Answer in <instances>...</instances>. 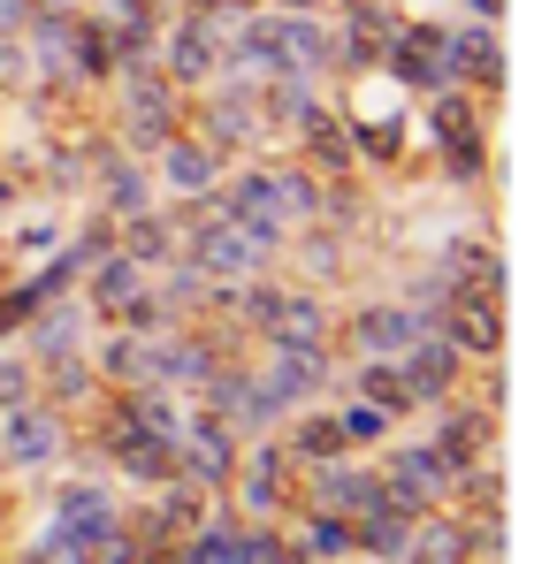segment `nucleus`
<instances>
[{
  "label": "nucleus",
  "mask_w": 557,
  "mask_h": 564,
  "mask_svg": "<svg viewBox=\"0 0 557 564\" xmlns=\"http://www.w3.org/2000/svg\"><path fill=\"white\" fill-rule=\"evenodd\" d=\"M169 564H245V527L206 519V527H191L184 542L169 550Z\"/></svg>",
  "instance_id": "27"
},
{
  "label": "nucleus",
  "mask_w": 557,
  "mask_h": 564,
  "mask_svg": "<svg viewBox=\"0 0 557 564\" xmlns=\"http://www.w3.org/2000/svg\"><path fill=\"white\" fill-rule=\"evenodd\" d=\"M298 145H306V169H313V176H329V184L360 169V145H352V130H344V115H336V107H313V115L298 122Z\"/></svg>",
  "instance_id": "22"
},
{
  "label": "nucleus",
  "mask_w": 557,
  "mask_h": 564,
  "mask_svg": "<svg viewBox=\"0 0 557 564\" xmlns=\"http://www.w3.org/2000/svg\"><path fill=\"white\" fill-rule=\"evenodd\" d=\"M451 282H489V290H504V260H496L481 237H465L459 252H451Z\"/></svg>",
  "instance_id": "30"
},
{
  "label": "nucleus",
  "mask_w": 557,
  "mask_h": 564,
  "mask_svg": "<svg viewBox=\"0 0 557 564\" xmlns=\"http://www.w3.org/2000/svg\"><path fill=\"white\" fill-rule=\"evenodd\" d=\"M69 451V412L54 397H23L0 412V466L8 473H46Z\"/></svg>",
  "instance_id": "4"
},
{
  "label": "nucleus",
  "mask_w": 557,
  "mask_h": 564,
  "mask_svg": "<svg viewBox=\"0 0 557 564\" xmlns=\"http://www.w3.org/2000/svg\"><path fill=\"white\" fill-rule=\"evenodd\" d=\"M107 23H161V0H107Z\"/></svg>",
  "instance_id": "32"
},
{
  "label": "nucleus",
  "mask_w": 557,
  "mask_h": 564,
  "mask_svg": "<svg viewBox=\"0 0 557 564\" xmlns=\"http://www.w3.org/2000/svg\"><path fill=\"white\" fill-rule=\"evenodd\" d=\"M99 198H107V221L146 214V206H153V176H146V161H138V153H107V161H99Z\"/></svg>",
  "instance_id": "24"
},
{
  "label": "nucleus",
  "mask_w": 557,
  "mask_h": 564,
  "mask_svg": "<svg viewBox=\"0 0 557 564\" xmlns=\"http://www.w3.org/2000/svg\"><path fill=\"white\" fill-rule=\"evenodd\" d=\"M260 344H282V351H329L336 344V321L313 290H282L276 313L260 321Z\"/></svg>",
  "instance_id": "19"
},
{
  "label": "nucleus",
  "mask_w": 557,
  "mask_h": 564,
  "mask_svg": "<svg viewBox=\"0 0 557 564\" xmlns=\"http://www.w3.org/2000/svg\"><path fill=\"white\" fill-rule=\"evenodd\" d=\"M245 375H253V397H260V412H268V427H276V420L306 412V404L329 389V351H282V344H268L260 367H245Z\"/></svg>",
  "instance_id": "7"
},
{
  "label": "nucleus",
  "mask_w": 557,
  "mask_h": 564,
  "mask_svg": "<svg viewBox=\"0 0 557 564\" xmlns=\"http://www.w3.org/2000/svg\"><path fill=\"white\" fill-rule=\"evenodd\" d=\"M23 397H39V359L31 351H0V412L23 404Z\"/></svg>",
  "instance_id": "31"
},
{
  "label": "nucleus",
  "mask_w": 557,
  "mask_h": 564,
  "mask_svg": "<svg viewBox=\"0 0 557 564\" xmlns=\"http://www.w3.org/2000/svg\"><path fill=\"white\" fill-rule=\"evenodd\" d=\"M184 130V93L153 69V62H130L122 69V153H153V145H169Z\"/></svg>",
  "instance_id": "2"
},
{
  "label": "nucleus",
  "mask_w": 557,
  "mask_h": 564,
  "mask_svg": "<svg viewBox=\"0 0 557 564\" xmlns=\"http://www.w3.org/2000/svg\"><path fill=\"white\" fill-rule=\"evenodd\" d=\"M153 69H161V77H169V85L191 99L199 85H214V77L229 69V54H222L206 31H191L184 15H176V23H169V39H161V62H153Z\"/></svg>",
  "instance_id": "20"
},
{
  "label": "nucleus",
  "mask_w": 557,
  "mask_h": 564,
  "mask_svg": "<svg viewBox=\"0 0 557 564\" xmlns=\"http://www.w3.org/2000/svg\"><path fill=\"white\" fill-rule=\"evenodd\" d=\"M222 169H229V161H222L199 130H176L169 145H153V184L169 191L176 206H184V198H206V191L222 184Z\"/></svg>",
  "instance_id": "13"
},
{
  "label": "nucleus",
  "mask_w": 557,
  "mask_h": 564,
  "mask_svg": "<svg viewBox=\"0 0 557 564\" xmlns=\"http://www.w3.org/2000/svg\"><path fill=\"white\" fill-rule=\"evenodd\" d=\"M214 206H229L237 221H253V229H268L276 245H290L298 237V221H290V198H282V184H276V169H222V184H214Z\"/></svg>",
  "instance_id": "11"
},
{
  "label": "nucleus",
  "mask_w": 557,
  "mask_h": 564,
  "mask_svg": "<svg viewBox=\"0 0 557 564\" xmlns=\"http://www.w3.org/2000/svg\"><path fill=\"white\" fill-rule=\"evenodd\" d=\"M397 375H405V389H413V404H420V412H436L443 397H459L465 359H459V344H443V336L428 328L413 351H397Z\"/></svg>",
  "instance_id": "15"
},
{
  "label": "nucleus",
  "mask_w": 557,
  "mask_h": 564,
  "mask_svg": "<svg viewBox=\"0 0 557 564\" xmlns=\"http://www.w3.org/2000/svg\"><path fill=\"white\" fill-rule=\"evenodd\" d=\"M107 458L130 473V480H146V488H169L176 480V443H161V435H146L122 404L107 412Z\"/></svg>",
  "instance_id": "17"
},
{
  "label": "nucleus",
  "mask_w": 557,
  "mask_h": 564,
  "mask_svg": "<svg viewBox=\"0 0 557 564\" xmlns=\"http://www.w3.org/2000/svg\"><path fill=\"white\" fill-rule=\"evenodd\" d=\"M428 138H436V153H443V169L451 176H481V107L459 93V85H443V93H428Z\"/></svg>",
  "instance_id": "12"
},
{
  "label": "nucleus",
  "mask_w": 557,
  "mask_h": 564,
  "mask_svg": "<svg viewBox=\"0 0 557 564\" xmlns=\"http://www.w3.org/2000/svg\"><path fill=\"white\" fill-rule=\"evenodd\" d=\"M93 375L122 397V389H153L161 381V359H153V328H115L107 344H99Z\"/></svg>",
  "instance_id": "21"
},
{
  "label": "nucleus",
  "mask_w": 557,
  "mask_h": 564,
  "mask_svg": "<svg viewBox=\"0 0 557 564\" xmlns=\"http://www.w3.org/2000/svg\"><path fill=\"white\" fill-rule=\"evenodd\" d=\"M276 8H329V0H276Z\"/></svg>",
  "instance_id": "35"
},
{
  "label": "nucleus",
  "mask_w": 557,
  "mask_h": 564,
  "mask_svg": "<svg viewBox=\"0 0 557 564\" xmlns=\"http://www.w3.org/2000/svg\"><path fill=\"white\" fill-rule=\"evenodd\" d=\"M85 305H93V321H107V328H169L161 305H153V275L138 260H122L115 245L85 268Z\"/></svg>",
  "instance_id": "3"
},
{
  "label": "nucleus",
  "mask_w": 557,
  "mask_h": 564,
  "mask_svg": "<svg viewBox=\"0 0 557 564\" xmlns=\"http://www.w3.org/2000/svg\"><path fill=\"white\" fill-rule=\"evenodd\" d=\"M282 451L298 458V466H329V458H352L344 451V435H336V412H290V435H282Z\"/></svg>",
  "instance_id": "25"
},
{
  "label": "nucleus",
  "mask_w": 557,
  "mask_h": 564,
  "mask_svg": "<svg viewBox=\"0 0 557 564\" xmlns=\"http://www.w3.org/2000/svg\"><path fill=\"white\" fill-rule=\"evenodd\" d=\"M428 328H436V313H428V305H405V297H367V305L344 313V336H352L360 359H397V351H413Z\"/></svg>",
  "instance_id": "9"
},
{
  "label": "nucleus",
  "mask_w": 557,
  "mask_h": 564,
  "mask_svg": "<svg viewBox=\"0 0 557 564\" xmlns=\"http://www.w3.org/2000/svg\"><path fill=\"white\" fill-rule=\"evenodd\" d=\"M382 69H389V85H405V93H443V85H451L443 23H397L389 46H382Z\"/></svg>",
  "instance_id": "10"
},
{
  "label": "nucleus",
  "mask_w": 557,
  "mask_h": 564,
  "mask_svg": "<svg viewBox=\"0 0 557 564\" xmlns=\"http://www.w3.org/2000/svg\"><path fill=\"white\" fill-rule=\"evenodd\" d=\"M176 229H184V260H191L206 282H253V275H268V260L282 252L268 229L237 221L229 206H214V191L176 206Z\"/></svg>",
  "instance_id": "1"
},
{
  "label": "nucleus",
  "mask_w": 557,
  "mask_h": 564,
  "mask_svg": "<svg viewBox=\"0 0 557 564\" xmlns=\"http://www.w3.org/2000/svg\"><path fill=\"white\" fill-rule=\"evenodd\" d=\"M389 427H397V420H382L367 397H352V404L336 412V435H344V451H374V443H382Z\"/></svg>",
  "instance_id": "29"
},
{
  "label": "nucleus",
  "mask_w": 557,
  "mask_h": 564,
  "mask_svg": "<svg viewBox=\"0 0 557 564\" xmlns=\"http://www.w3.org/2000/svg\"><path fill=\"white\" fill-rule=\"evenodd\" d=\"M352 397H367L382 420H405V412H420L413 404V389L397 375V359H360V375H352Z\"/></svg>",
  "instance_id": "26"
},
{
  "label": "nucleus",
  "mask_w": 557,
  "mask_h": 564,
  "mask_svg": "<svg viewBox=\"0 0 557 564\" xmlns=\"http://www.w3.org/2000/svg\"><path fill=\"white\" fill-rule=\"evenodd\" d=\"M397 564H473L465 519H451V511H420V519H413V542H405Z\"/></svg>",
  "instance_id": "23"
},
{
  "label": "nucleus",
  "mask_w": 557,
  "mask_h": 564,
  "mask_svg": "<svg viewBox=\"0 0 557 564\" xmlns=\"http://www.w3.org/2000/svg\"><path fill=\"white\" fill-rule=\"evenodd\" d=\"M253 15H260V0H191V8H184V23H191V31H206L222 54L245 39V23H253Z\"/></svg>",
  "instance_id": "28"
},
{
  "label": "nucleus",
  "mask_w": 557,
  "mask_h": 564,
  "mask_svg": "<svg viewBox=\"0 0 557 564\" xmlns=\"http://www.w3.org/2000/svg\"><path fill=\"white\" fill-rule=\"evenodd\" d=\"M222 496H237L245 519H290V511H298V458H290L282 443H260V451L245 443Z\"/></svg>",
  "instance_id": "6"
},
{
  "label": "nucleus",
  "mask_w": 557,
  "mask_h": 564,
  "mask_svg": "<svg viewBox=\"0 0 557 564\" xmlns=\"http://www.w3.org/2000/svg\"><path fill=\"white\" fill-rule=\"evenodd\" d=\"M436 412H443V420H436V435H428V451H436V458H443L451 473L481 466V458L496 451V412H489V404H451V397H443Z\"/></svg>",
  "instance_id": "16"
},
{
  "label": "nucleus",
  "mask_w": 557,
  "mask_h": 564,
  "mask_svg": "<svg viewBox=\"0 0 557 564\" xmlns=\"http://www.w3.org/2000/svg\"><path fill=\"white\" fill-rule=\"evenodd\" d=\"M436 336L459 344V359H496L504 351V290H489V282H443Z\"/></svg>",
  "instance_id": "5"
},
{
  "label": "nucleus",
  "mask_w": 557,
  "mask_h": 564,
  "mask_svg": "<svg viewBox=\"0 0 557 564\" xmlns=\"http://www.w3.org/2000/svg\"><path fill=\"white\" fill-rule=\"evenodd\" d=\"M31 8H39V0H0V39H23V23H31Z\"/></svg>",
  "instance_id": "33"
},
{
  "label": "nucleus",
  "mask_w": 557,
  "mask_h": 564,
  "mask_svg": "<svg viewBox=\"0 0 557 564\" xmlns=\"http://www.w3.org/2000/svg\"><path fill=\"white\" fill-rule=\"evenodd\" d=\"M443 46H451V85L459 93H504V39H496V23H459V31H443Z\"/></svg>",
  "instance_id": "18"
},
{
  "label": "nucleus",
  "mask_w": 557,
  "mask_h": 564,
  "mask_svg": "<svg viewBox=\"0 0 557 564\" xmlns=\"http://www.w3.org/2000/svg\"><path fill=\"white\" fill-rule=\"evenodd\" d=\"M374 480H382V496H389L397 511H413V519L451 503V466H443L428 443H389L382 466H374Z\"/></svg>",
  "instance_id": "8"
},
{
  "label": "nucleus",
  "mask_w": 557,
  "mask_h": 564,
  "mask_svg": "<svg viewBox=\"0 0 557 564\" xmlns=\"http://www.w3.org/2000/svg\"><path fill=\"white\" fill-rule=\"evenodd\" d=\"M465 8H473L481 23H496V15H504V0H465Z\"/></svg>",
  "instance_id": "34"
},
{
  "label": "nucleus",
  "mask_w": 557,
  "mask_h": 564,
  "mask_svg": "<svg viewBox=\"0 0 557 564\" xmlns=\"http://www.w3.org/2000/svg\"><path fill=\"white\" fill-rule=\"evenodd\" d=\"M46 527L69 534V542H85V550H99V542L122 527V503H115V488H99V480H62Z\"/></svg>",
  "instance_id": "14"
}]
</instances>
